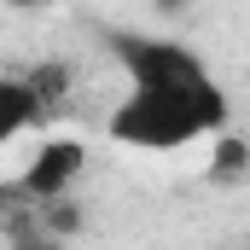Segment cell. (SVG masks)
Wrapping results in <instances>:
<instances>
[{"label": "cell", "mask_w": 250, "mask_h": 250, "mask_svg": "<svg viewBox=\"0 0 250 250\" xmlns=\"http://www.w3.org/2000/svg\"><path fill=\"white\" fill-rule=\"evenodd\" d=\"M245 250H250V245H245Z\"/></svg>", "instance_id": "obj_4"}, {"label": "cell", "mask_w": 250, "mask_h": 250, "mask_svg": "<svg viewBox=\"0 0 250 250\" xmlns=\"http://www.w3.org/2000/svg\"><path fill=\"white\" fill-rule=\"evenodd\" d=\"M82 169H87V151H82L76 140H41L35 163L18 175V192H23V198H35L41 209H53L64 192L82 181Z\"/></svg>", "instance_id": "obj_2"}, {"label": "cell", "mask_w": 250, "mask_h": 250, "mask_svg": "<svg viewBox=\"0 0 250 250\" xmlns=\"http://www.w3.org/2000/svg\"><path fill=\"white\" fill-rule=\"evenodd\" d=\"M47 117H53V111L41 105V93L29 87V76H23V70L0 76V140H18V134L41 128Z\"/></svg>", "instance_id": "obj_3"}, {"label": "cell", "mask_w": 250, "mask_h": 250, "mask_svg": "<svg viewBox=\"0 0 250 250\" xmlns=\"http://www.w3.org/2000/svg\"><path fill=\"white\" fill-rule=\"evenodd\" d=\"M111 59L123 64L128 93L105 117V134L128 151H181L192 140L221 134L233 105L204 64L198 47L175 35H140V29H111Z\"/></svg>", "instance_id": "obj_1"}]
</instances>
